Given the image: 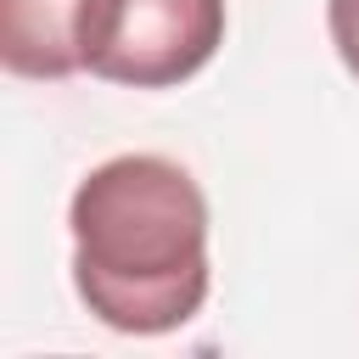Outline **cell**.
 <instances>
[{
    "mask_svg": "<svg viewBox=\"0 0 359 359\" xmlns=\"http://www.w3.org/2000/svg\"><path fill=\"white\" fill-rule=\"evenodd\" d=\"M67 230L73 286L101 325L163 337L208 303V202L180 163L129 151L90 168Z\"/></svg>",
    "mask_w": 359,
    "mask_h": 359,
    "instance_id": "cell-1",
    "label": "cell"
},
{
    "mask_svg": "<svg viewBox=\"0 0 359 359\" xmlns=\"http://www.w3.org/2000/svg\"><path fill=\"white\" fill-rule=\"evenodd\" d=\"M224 45V0H90L84 67L107 84L168 90L213 62Z\"/></svg>",
    "mask_w": 359,
    "mask_h": 359,
    "instance_id": "cell-2",
    "label": "cell"
},
{
    "mask_svg": "<svg viewBox=\"0 0 359 359\" xmlns=\"http://www.w3.org/2000/svg\"><path fill=\"white\" fill-rule=\"evenodd\" d=\"M90 0H0V62L17 79H67L84 67L79 34H84Z\"/></svg>",
    "mask_w": 359,
    "mask_h": 359,
    "instance_id": "cell-3",
    "label": "cell"
},
{
    "mask_svg": "<svg viewBox=\"0 0 359 359\" xmlns=\"http://www.w3.org/2000/svg\"><path fill=\"white\" fill-rule=\"evenodd\" d=\"M325 22H331V45L342 67L359 79V0H325Z\"/></svg>",
    "mask_w": 359,
    "mask_h": 359,
    "instance_id": "cell-4",
    "label": "cell"
}]
</instances>
